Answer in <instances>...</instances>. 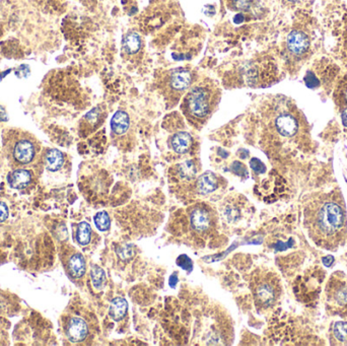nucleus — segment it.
<instances>
[{"label": "nucleus", "mask_w": 347, "mask_h": 346, "mask_svg": "<svg viewBox=\"0 0 347 346\" xmlns=\"http://www.w3.org/2000/svg\"><path fill=\"white\" fill-rule=\"evenodd\" d=\"M304 223L313 242L326 250H335L347 239V216L340 193L316 195L306 203Z\"/></svg>", "instance_id": "obj_1"}, {"label": "nucleus", "mask_w": 347, "mask_h": 346, "mask_svg": "<svg viewBox=\"0 0 347 346\" xmlns=\"http://www.w3.org/2000/svg\"><path fill=\"white\" fill-rule=\"evenodd\" d=\"M3 149L11 167L19 169L38 160L41 145L31 133L20 129H8L3 134Z\"/></svg>", "instance_id": "obj_2"}, {"label": "nucleus", "mask_w": 347, "mask_h": 346, "mask_svg": "<svg viewBox=\"0 0 347 346\" xmlns=\"http://www.w3.org/2000/svg\"><path fill=\"white\" fill-rule=\"evenodd\" d=\"M217 92L210 83H200L193 86L187 93L182 107L185 113L197 120L205 119L213 112Z\"/></svg>", "instance_id": "obj_3"}, {"label": "nucleus", "mask_w": 347, "mask_h": 346, "mask_svg": "<svg viewBox=\"0 0 347 346\" xmlns=\"http://www.w3.org/2000/svg\"><path fill=\"white\" fill-rule=\"evenodd\" d=\"M193 82V75L190 70L177 68L167 73L163 80L165 95L168 98H180Z\"/></svg>", "instance_id": "obj_4"}, {"label": "nucleus", "mask_w": 347, "mask_h": 346, "mask_svg": "<svg viewBox=\"0 0 347 346\" xmlns=\"http://www.w3.org/2000/svg\"><path fill=\"white\" fill-rule=\"evenodd\" d=\"M328 304L337 309L347 307V276L340 273L332 275L326 287Z\"/></svg>", "instance_id": "obj_5"}, {"label": "nucleus", "mask_w": 347, "mask_h": 346, "mask_svg": "<svg viewBox=\"0 0 347 346\" xmlns=\"http://www.w3.org/2000/svg\"><path fill=\"white\" fill-rule=\"evenodd\" d=\"M279 293V284L273 276L264 277L255 285V298L261 307L268 308L272 306L278 298Z\"/></svg>", "instance_id": "obj_6"}, {"label": "nucleus", "mask_w": 347, "mask_h": 346, "mask_svg": "<svg viewBox=\"0 0 347 346\" xmlns=\"http://www.w3.org/2000/svg\"><path fill=\"white\" fill-rule=\"evenodd\" d=\"M274 126L276 131L283 137H294L299 129L297 118L290 112H283L277 115L274 120Z\"/></svg>", "instance_id": "obj_7"}, {"label": "nucleus", "mask_w": 347, "mask_h": 346, "mask_svg": "<svg viewBox=\"0 0 347 346\" xmlns=\"http://www.w3.org/2000/svg\"><path fill=\"white\" fill-rule=\"evenodd\" d=\"M286 45H288V49L292 54L301 56L308 51L310 47V41L305 33L300 31H293L288 36Z\"/></svg>", "instance_id": "obj_8"}, {"label": "nucleus", "mask_w": 347, "mask_h": 346, "mask_svg": "<svg viewBox=\"0 0 347 346\" xmlns=\"http://www.w3.org/2000/svg\"><path fill=\"white\" fill-rule=\"evenodd\" d=\"M88 334V328L86 323L79 318L73 317L69 320L66 327V335L71 342H81Z\"/></svg>", "instance_id": "obj_9"}, {"label": "nucleus", "mask_w": 347, "mask_h": 346, "mask_svg": "<svg viewBox=\"0 0 347 346\" xmlns=\"http://www.w3.org/2000/svg\"><path fill=\"white\" fill-rule=\"evenodd\" d=\"M32 173L24 169L19 168L10 172L7 176V181L11 188L13 189H24L32 182Z\"/></svg>", "instance_id": "obj_10"}, {"label": "nucleus", "mask_w": 347, "mask_h": 346, "mask_svg": "<svg viewBox=\"0 0 347 346\" xmlns=\"http://www.w3.org/2000/svg\"><path fill=\"white\" fill-rule=\"evenodd\" d=\"M64 155L56 148H51L46 150L44 155L43 162L46 168L50 172H57L63 167L64 164Z\"/></svg>", "instance_id": "obj_11"}, {"label": "nucleus", "mask_w": 347, "mask_h": 346, "mask_svg": "<svg viewBox=\"0 0 347 346\" xmlns=\"http://www.w3.org/2000/svg\"><path fill=\"white\" fill-rule=\"evenodd\" d=\"M190 221L192 228L199 233L205 232L210 227V216L205 209L197 208L192 212L190 216Z\"/></svg>", "instance_id": "obj_12"}, {"label": "nucleus", "mask_w": 347, "mask_h": 346, "mask_svg": "<svg viewBox=\"0 0 347 346\" xmlns=\"http://www.w3.org/2000/svg\"><path fill=\"white\" fill-rule=\"evenodd\" d=\"M192 145V137L187 132H178L174 134V136L171 139V146L173 150L177 154L183 155L188 153Z\"/></svg>", "instance_id": "obj_13"}, {"label": "nucleus", "mask_w": 347, "mask_h": 346, "mask_svg": "<svg viewBox=\"0 0 347 346\" xmlns=\"http://www.w3.org/2000/svg\"><path fill=\"white\" fill-rule=\"evenodd\" d=\"M67 269L69 274L74 278H80L85 273V261L80 253H74L68 258Z\"/></svg>", "instance_id": "obj_14"}, {"label": "nucleus", "mask_w": 347, "mask_h": 346, "mask_svg": "<svg viewBox=\"0 0 347 346\" xmlns=\"http://www.w3.org/2000/svg\"><path fill=\"white\" fill-rule=\"evenodd\" d=\"M196 186H197L198 192L201 194L205 195V194L213 193L214 190H216V188L218 186L217 178L214 173H211V172L203 173L197 179V183H196Z\"/></svg>", "instance_id": "obj_15"}, {"label": "nucleus", "mask_w": 347, "mask_h": 346, "mask_svg": "<svg viewBox=\"0 0 347 346\" xmlns=\"http://www.w3.org/2000/svg\"><path fill=\"white\" fill-rule=\"evenodd\" d=\"M129 126L130 118L128 114L124 111H117L111 120V128L113 132L117 135H122L127 132Z\"/></svg>", "instance_id": "obj_16"}, {"label": "nucleus", "mask_w": 347, "mask_h": 346, "mask_svg": "<svg viewBox=\"0 0 347 346\" xmlns=\"http://www.w3.org/2000/svg\"><path fill=\"white\" fill-rule=\"evenodd\" d=\"M127 309H128V304L126 302V299L123 297H116L111 303L109 309L110 317L115 321L122 320L127 313Z\"/></svg>", "instance_id": "obj_17"}, {"label": "nucleus", "mask_w": 347, "mask_h": 346, "mask_svg": "<svg viewBox=\"0 0 347 346\" xmlns=\"http://www.w3.org/2000/svg\"><path fill=\"white\" fill-rule=\"evenodd\" d=\"M142 41L138 34L129 33L123 40V49L127 54H136L141 49Z\"/></svg>", "instance_id": "obj_18"}, {"label": "nucleus", "mask_w": 347, "mask_h": 346, "mask_svg": "<svg viewBox=\"0 0 347 346\" xmlns=\"http://www.w3.org/2000/svg\"><path fill=\"white\" fill-rule=\"evenodd\" d=\"M177 173L181 179L190 181V180L195 178L196 173H197V169H196V165L192 160H186L178 164Z\"/></svg>", "instance_id": "obj_19"}, {"label": "nucleus", "mask_w": 347, "mask_h": 346, "mask_svg": "<svg viewBox=\"0 0 347 346\" xmlns=\"http://www.w3.org/2000/svg\"><path fill=\"white\" fill-rule=\"evenodd\" d=\"M90 238H92V228H90V225L85 221L80 222L77 231V240L79 244L81 246L88 245L90 242Z\"/></svg>", "instance_id": "obj_20"}, {"label": "nucleus", "mask_w": 347, "mask_h": 346, "mask_svg": "<svg viewBox=\"0 0 347 346\" xmlns=\"http://www.w3.org/2000/svg\"><path fill=\"white\" fill-rule=\"evenodd\" d=\"M333 335L341 343H347V322L341 321L335 323L333 327Z\"/></svg>", "instance_id": "obj_21"}, {"label": "nucleus", "mask_w": 347, "mask_h": 346, "mask_svg": "<svg viewBox=\"0 0 347 346\" xmlns=\"http://www.w3.org/2000/svg\"><path fill=\"white\" fill-rule=\"evenodd\" d=\"M95 223L97 225V228L102 232L109 230L111 220H110V216H109L108 213H106V212L98 213L95 215Z\"/></svg>", "instance_id": "obj_22"}, {"label": "nucleus", "mask_w": 347, "mask_h": 346, "mask_svg": "<svg viewBox=\"0 0 347 346\" xmlns=\"http://www.w3.org/2000/svg\"><path fill=\"white\" fill-rule=\"evenodd\" d=\"M90 276H92V281L94 287L97 290H101L104 287L105 282V272L104 270L98 266H95L92 268V271H90Z\"/></svg>", "instance_id": "obj_23"}, {"label": "nucleus", "mask_w": 347, "mask_h": 346, "mask_svg": "<svg viewBox=\"0 0 347 346\" xmlns=\"http://www.w3.org/2000/svg\"><path fill=\"white\" fill-rule=\"evenodd\" d=\"M102 118V109L100 108H95L90 112H88L85 116V120L87 121V123H89L90 125L96 126L100 123V120Z\"/></svg>", "instance_id": "obj_24"}, {"label": "nucleus", "mask_w": 347, "mask_h": 346, "mask_svg": "<svg viewBox=\"0 0 347 346\" xmlns=\"http://www.w3.org/2000/svg\"><path fill=\"white\" fill-rule=\"evenodd\" d=\"M231 170L238 176L240 177H246L248 176V172H247V169L245 165L242 163V162H240V161H234L233 164L231 165Z\"/></svg>", "instance_id": "obj_25"}, {"label": "nucleus", "mask_w": 347, "mask_h": 346, "mask_svg": "<svg viewBox=\"0 0 347 346\" xmlns=\"http://www.w3.org/2000/svg\"><path fill=\"white\" fill-rule=\"evenodd\" d=\"M177 264H178L180 267H182L183 269L187 270V271H191L192 268H193L192 261H191V259L188 257L187 255L180 256V257H179L178 260H177Z\"/></svg>", "instance_id": "obj_26"}, {"label": "nucleus", "mask_w": 347, "mask_h": 346, "mask_svg": "<svg viewBox=\"0 0 347 346\" xmlns=\"http://www.w3.org/2000/svg\"><path fill=\"white\" fill-rule=\"evenodd\" d=\"M250 165L252 170L257 174H263L266 172L265 164L258 159H252L250 161Z\"/></svg>", "instance_id": "obj_27"}, {"label": "nucleus", "mask_w": 347, "mask_h": 346, "mask_svg": "<svg viewBox=\"0 0 347 346\" xmlns=\"http://www.w3.org/2000/svg\"><path fill=\"white\" fill-rule=\"evenodd\" d=\"M233 3L237 9L246 11V10L250 9V7L252 5V0H234Z\"/></svg>", "instance_id": "obj_28"}, {"label": "nucleus", "mask_w": 347, "mask_h": 346, "mask_svg": "<svg viewBox=\"0 0 347 346\" xmlns=\"http://www.w3.org/2000/svg\"><path fill=\"white\" fill-rule=\"evenodd\" d=\"M117 252L122 259H129L134 255V252L132 250V246H127L122 249H119Z\"/></svg>", "instance_id": "obj_29"}, {"label": "nucleus", "mask_w": 347, "mask_h": 346, "mask_svg": "<svg viewBox=\"0 0 347 346\" xmlns=\"http://www.w3.org/2000/svg\"><path fill=\"white\" fill-rule=\"evenodd\" d=\"M305 81H306L307 86H309L311 88L319 85V80H317V78L315 77V75L312 72H308L307 73L306 78H305Z\"/></svg>", "instance_id": "obj_30"}, {"label": "nucleus", "mask_w": 347, "mask_h": 346, "mask_svg": "<svg viewBox=\"0 0 347 346\" xmlns=\"http://www.w3.org/2000/svg\"><path fill=\"white\" fill-rule=\"evenodd\" d=\"M8 217V208L3 202H0V222H3Z\"/></svg>", "instance_id": "obj_31"}, {"label": "nucleus", "mask_w": 347, "mask_h": 346, "mask_svg": "<svg viewBox=\"0 0 347 346\" xmlns=\"http://www.w3.org/2000/svg\"><path fill=\"white\" fill-rule=\"evenodd\" d=\"M7 120H8V115L5 109L2 106H0V122H6Z\"/></svg>", "instance_id": "obj_32"}, {"label": "nucleus", "mask_w": 347, "mask_h": 346, "mask_svg": "<svg viewBox=\"0 0 347 346\" xmlns=\"http://www.w3.org/2000/svg\"><path fill=\"white\" fill-rule=\"evenodd\" d=\"M333 262H334V258L332 257V256H330V255H328V256H326V257L323 258V264L326 267H330Z\"/></svg>", "instance_id": "obj_33"}, {"label": "nucleus", "mask_w": 347, "mask_h": 346, "mask_svg": "<svg viewBox=\"0 0 347 346\" xmlns=\"http://www.w3.org/2000/svg\"><path fill=\"white\" fill-rule=\"evenodd\" d=\"M341 119H342V123L345 127H347V107L342 111L341 114Z\"/></svg>", "instance_id": "obj_34"}, {"label": "nucleus", "mask_w": 347, "mask_h": 346, "mask_svg": "<svg viewBox=\"0 0 347 346\" xmlns=\"http://www.w3.org/2000/svg\"><path fill=\"white\" fill-rule=\"evenodd\" d=\"M178 282V277H177V274H173L171 277H170V287L171 288H175L176 287V284Z\"/></svg>", "instance_id": "obj_35"}, {"label": "nucleus", "mask_w": 347, "mask_h": 346, "mask_svg": "<svg viewBox=\"0 0 347 346\" xmlns=\"http://www.w3.org/2000/svg\"><path fill=\"white\" fill-rule=\"evenodd\" d=\"M343 98H344V100H345V103L347 104V88L343 92Z\"/></svg>", "instance_id": "obj_36"}, {"label": "nucleus", "mask_w": 347, "mask_h": 346, "mask_svg": "<svg viewBox=\"0 0 347 346\" xmlns=\"http://www.w3.org/2000/svg\"><path fill=\"white\" fill-rule=\"evenodd\" d=\"M289 1H291V2H297V1H299V0H289Z\"/></svg>", "instance_id": "obj_37"}]
</instances>
